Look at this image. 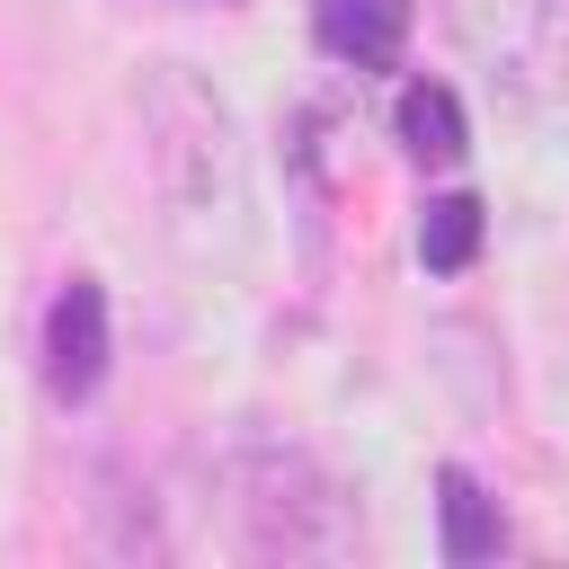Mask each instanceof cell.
<instances>
[{"label": "cell", "instance_id": "1", "mask_svg": "<svg viewBox=\"0 0 569 569\" xmlns=\"http://www.w3.org/2000/svg\"><path fill=\"white\" fill-rule=\"evenodd\" d=\"M142 124H151V169H160L169 213L178 222H240V124H231V107L196 71L160 62L142 80Z\"/></svg>", "mask_w": 569, "mask_h": 569}, {"label": "cell", "instance_id": "2", "mask_svg": "<svg viewBox=\"0 0 569 569\" xmlns=\"http://www.w3.org/2000/svg\"><path fill=\"white\" fill-rule=\"evenodd\" d=\"M231 507H240V542L258 560H347L356 533V498L293 445H249L231 462Z\"/></svg>", "mask_w": 569, "mask_h": 569}, {"label": "cell", "instance_id": "3", "mask_svg": "<svg viewBox=\"0 0 569 569\" xmlns=\"http://www.w3.org/2000/svg\"><path fill=\"white\" fill-rule=\"evenodd\" d=\"M107 284L98 276H71L53 302H44V338H36V356H44V391L62 400V409H80L98 382H107Z\"/></svg>", "mask_w": 569, "mask_h": 569}, {"label": "cell", "instance_id": "4", "mask_svg": "<svg viewBox=\"0 0 569 569\" xmlns=\"http://www.w3.org/2000/svg\"><path fill=\"white\" fill-rule=\"evenodd\" d=\"M311 36L347 71H391L409 44V0H311Z\"/></svg>", "mask_w": 569, "mask_h": 569}, {"label": "cell", "instance_id": "5", "mask_svg": "<svg viewBox=\"0 0 569 569\" xmlns=\"http://www.w3.org/2000/svg\"><path fill=\"white\" fill-rule=\"evenodd\" d=\"M436 516H445V560H453V569H480V560L507 551V516H498V498H489L462 462L436 471Z\"/></svg>", "mask_w": 569, "mask_h": 569}, {"label": "cell", "instance_id": "6", "mask_svg": "<svg viewBox=\"0 0 569 569\" xmlns=\"http://www.w3.org/2000/svg\"><path fill=\"white\" fill-rule=\"evenodd\" d=\"M391 133H400V151H409V160H427V169H453V160L471 151L462 98H453L445 80H409V89H400V107H391Z\"/></svg>", "mask_w": 569, "mask_h": 569}, {"label": "cell", "instance_id": "7", "mask_svg": "<svg viewBox=\"0 0 569 569\" xmlns=\"http://www.w3.org/2000/svg\"><path fill=\"white\" fill-rule=\"evenodd\" d=\"M480 231H489L480 196H436V204L418 213V258H427V276H462V267L480 258Z\"/></svg>", "mask_w": 569, "mask_h": 569}, {"label": "cell", "instance_id": "8", "mask_svg": "<svg viewBox=\"0 0 569 569\" xmlns=\"http://www.w3.org/2000/svg\"><path fill=\"white\" fill-rule=\"evenodd\" d=\"M542 18H551V36L569 44V0H542Z\"/></svg>", "mask_w": 569, "mask_h": 569}]
</instances>
